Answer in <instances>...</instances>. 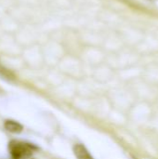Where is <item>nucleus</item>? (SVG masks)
<instances>
[{
  "instance_id": "obj_3",
  "label": "nucleus",
  "mask_w": 158,
  "mask_h": 159,
  "mask_svg": "<svg viewBox=\"0 0 158 159\" xmlns=\"http://www.w3.org/2000/svg\"><path fill=\"white\" fill-rule=\"evenodd\" d=\"M5 129L12 133H20L23 130V127L22 125H20V123L13 121V120H7L5 122Z\"/></svg>"
},
{
  "instance_id": "obj_2",
  "label": "nucleus",
  "mask_w": 158,
  "mask_h": 159,
  "mask_svg": "<svg viewBox=\"0 0 158 159\" xmlns=\"http://www.w3.org/2000/svg\"><path fill=\"white\" fill-rule=\"evenodd\" d=\"M74 153L77 159H93L87 148L79 143L74 146Z\"/></svg>"
},
{
  "instance_id": "obj_1",
  "label": "nucleus",
  "mask_w": 158,
  "mask_h": 159,
  "mask_svg": "<svg viewBox=\"0 0 158 159\" xmlns=\"http://www.w3.org/2000/svg\"><path fill=\"white\" fill-rule=\"evenodd\" d=\"M33 146L26 143H20L12 142L9 145L10 155L13 159H21L23 157H29L32 154Z\"/></svg>"
}]
</instances>
